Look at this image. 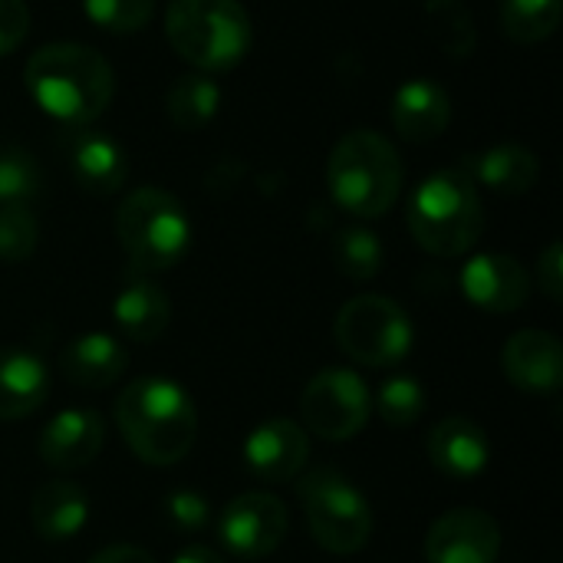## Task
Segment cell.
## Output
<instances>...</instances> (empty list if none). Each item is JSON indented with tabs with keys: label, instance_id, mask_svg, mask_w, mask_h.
Masks as SVG:
<instances>
[{
	"label": "cell",
	"instance_id": "1",
	"mask_svg": "<svg viewBox=\"0 0 563 563\" xmlns=\"http://www.w3.org/2000/svg\"><path fill=\"white\" fill-rule=\"evenodd\" d=\"M23 82L30 99L69 129L92 125L115 96L109 59L82 43L40 46L23 66Z\"/></svg>",
	"mask_w": 563,
	"mask_h": 563
},
{
	"label": "cell",
	"instance_id": "35",
	"mask_svg": "<svg viewBox=\"0 0 563 563\" xmlns=\"http://www.w3.org/2000/svg\"><path fill=\"white\" fill-rule=\"evenodd\" d=\"M172 563H224L211 548H201V544H191V548H185V551H178L175 554V561Z\"/></svg>",
	"mask_w": 563,
	"mask_h": 563
},
{
	"label": "cell",
	"instance_id": "26",
	"mask_svg": "<svg viewBox=\"0 0 563 563\" xmlns=\"http://www.w3.org/2000/svg\"><path fill=\"white\" fill-rule=\"evenodd\" d=\"M333 261L343 277L373 280L383 271L386 251H383V241L376 238V231H369L363 224H350L333 238Z\"/></svg>",
	"mask_w": 563,
	"mask_h": 563
},
{
	"label": "cell",
	"instance_id": "33",
	"mask_svg": "<svg viewBox=\"0 0 563 563\" xmlns=\"http://www.w3.org/2000/svg\"><path fill=\"white\" fill-rule=\"evenodd\" d=\"M538 287L554 300H563V247L554 241L548 244V251L538 257Z\"/></svg>",
	"mask_w": 563,
	"mask_h": 563
},
{
	"label": "cell",
	"instance_id": "25",
	"mask_svg": "<svg viewBox=\"0 0 563 563\" xmlns=\"http://www.w3.org/2000/svg\"><path fill=\"white\" fill-rule=\"evenodd\" d=\"M563 0H501V30L515 43H544L561 26Z\"/></svg>",
	"mask_w": 563,
	"mask_h": 563
},
{
	"label": "cell",
	"instance_id": "32",
	"mask_svg": "<svg viewBox=\"0 0 563 563\" xmlns=\"http://www.w3.org/2000/svg\"><path fill=\"white\" fill-rule=\"evenodd\" d=\"M30 33L26 0H0V56L13 53Z\"/></svg>",
	"mask_w": 563,
	"mask_h": 563
},
{
	"label": "cell",
	"instance_id": "20",
	"mask_svg": "<svg viewBox=\"0 0 563 563\" xmlns=\"http://www.w3.org/2000/svg\"><path fill=\"white\" fill-rule=\"evenodd\" d=\"M49 396L43 360L23 346H0V422L33 416Z\"/></svg>",
	"mask_w": 563,
	"mask_h": 563
},
{
	"label": "cell",
	"instance_id": "16",
	"mask_svg": "<svg viewBox=\"0 0 563 563\" xmlns=\"http://www.w3.org/2000/svg\"><path fill=\"white\" fill-rule=\"evenodd\" d=\"M505 376L525 393H554L563 383V346L544 330H521L501 350Z\"/></svg>",
	"mask_w": 563,
	"mask_h": 563
},
{
	"label": "cell",
	"instance_id": "4",
	"mask_svg": "<svg viewBox=\"0 0 563 563\" xmlns=\"http://www.w3.org/2000/svg\"><path fill=\"white\" fill-rule=\"evenodd\" d=\"M406 221L422 251L435 257H462L485 231V208L468 175L442 168L412 191Z\"/></svg>",
	"mask_w": 563,
	"mask_h": 563
},
{
	"label": "cell",
	"instance_id": "9",
	"mask_svg": "<svg viewBox=\"0 0 563 563\" xmlns=\"http://www.w3.org/2000/svg\"><path fill=\"white\" fill-rule=\"evenodd\" d=\"M373 416V393L353 369H323L300 393V426L303 432L346 442L366 429Z\"/></svg>",
	"mask_w": 563,
	"mask_h": 563
},
{
	"label": "cell",
	"instance_id": "23",
	"mask_svg": "<svg viewBox=\"0 0 563 563\" xmlns=\"http://www.w3.org/2000/svg\"><path fill=\"white\" fill-rule=\"evenodd\" d=\"M125 366H129V353L109 333H82L59 356L63 376L73 386H89V389H106L119 383Z\"/></svg>",
	"mask_w": 563,
	"mask_h": 563
},
{
	"label": "cell",
	"instance_id": "22",
	"mask_svg": "<svg viewBox=\"0 0 563 563\" xmlns=\"http://www.w3.org/2000/svg\"><path fill=\"white\" fill-rule=\"evenodd\" d=\"M86 521H89V498L76 482L53 478L40 485L30 498V525L49 544L73 541L86 528Z\"/></svg>",
	"mask_w": 563,
	"mask_h": 563
},
{
	"label": "cell",
	"instance_id": "21",
	"mask_svg": "<svg viewBox=\"0 0 563 563\" xmlns=\"http://www.w3.org/2000/svg\"><path fill=\"white\" fill-rule=\"evenodd\" d=\"M112 317H115V327L129 340L152 343L172 323V300H168V294L155 280H148L145 274L135 271L119 287V294L112 300Z\"/></svg>",
	"mask_w": 563,
	"mask_h": 563
},
{
	"label": "cell",
	"instance_id": "10",
	"mask_svg": "<svg viewBox=\"0 0 563 563\" xmlns=\"http://www.w3.org/2000/svg\"><path fill=\"white\" fill-rule=\"evenodd\" d=\"M290 531L287 505L271 492H247L224 505L218 518L221 544L241 561H261L274 554Z\"/></svg>",
	"mask_w": 563,
	"mask_h": 563
},
{
	"label": "cell",
	"instance_id": "19",
	"mask_svg": "<svg viewBox=\"0 0 563 563\" xmlns=\"http://www.w3.org/2000/svg\"><path fill=\"white\" fill-rule=\"evenodd\" d=\"M452 99L432 79H409L393 96V125L406 142H432L449 129Z\"/></svg>",
	"mask_w": 563,
	"mask_h": 563
},
{
	"label": "cell",
	"instance_id": "18",
	"mask_svg": "<svg viewBox=\"0 0 563 563\" xmlns=\"http://www.w3.org/2000/svg\"><path fill=\"white\" fill-rule=\"evenodd\" d=\"M429 459L432 465L449 478H475L488 468L492 445L478 422L465 416L442 419L429 435Z\"/></svg>",
	"mask_w": 563,
	"mask_h": 563
},
{
	"label": "cell",
	"instance_id": "11",
	"mask_svg": "<svg viewBox=\"0 0 563 563\" xmlns=\"http://www.w3.org/2000/svg\"><path fill=\"white\" fill-rule=\"evenodd\" d=\"M501 551V528L488 511H445L426 534L429 563H495Z\"/></svg>",
	"mask_w": 563,
	"mask_h": 563
},
{
	"label": "cell",
	"instance_id": "14",
	"mask_svg": "<svg viewBox=\"0 0 563 563\" xmlns=\"http://www.w3.org/2000/svg\"><path fill=\"white\" fill-rule=\"evenodd\" d=\"M106 442V426L92 409H63L40 432V459L53 472H76L96 462Z\"/></svg>",
	"mask_w": 563,
	"mask_h": 563
},
{
	"label": "cell",
	"instance_id": "30",
	"mask_svg": "<svg viewBox=\"0 0 563 563\" xmlns=\"http://www.w3.org/2000/svg\"><path fill=\"white\" fill-rule=\"evenodd\" d=\"M82 10L106 33H135L148 26L155 0H82Z\"/></svg>",
	"mask_w": 563,
	"mask_h": 563
},
{
	"label": "cell",
	"instance_id": "17",
	"mask_svg": "<svg viewBox=\"0 0 563 563\" xmlns=\"http://www.w3.org/2000/svg\"><path fill=\"white\" fill-rule=\"evenodd\" d=\"M462 175H468V181L478 188L485 185L495 195H525L538 185L541 178V162L531 148L515 145V142H501L482 152H468L459 165Z\"/></svg>",
	"mask_w": 563,
	"mask_h": 563
},
{
	"label": "cell",
	"instance_id": "8",
	"mask_svg": "<svg viewBox=\"0 0 563 563\" xmlns=\"http://www.w3.org/2000/svg\"><path fill=\"white\" fill-rule=\"evenodd\" d=\"M333 330L340 350L373 369L396 366L412 350V320L393 297L363 294L346 300Z\"/></svg>",
	"mask_w": 563,
	"mask_h": 563
},
{
	"label": "cell",
	"instance_id": "28",
	"mask_svg": "<svg viewBox=\"0 0 563 563\" xmlns=\"http://www.w3.org/2000/svg\"><path fill=\"white\" fill-rule=\"evenodd\" d=\"M43 191V168L40 162L20 148V145H3L0 148V208L7 205H26Z\"/></svg>",
	"mask_w": 563,
	"mask_h": 563
},
{
	"label": "cell",
	"instance_id": "2",
	"mask_svg": "<svg viewBox=\"0 0 563 563\" xmlns=\"http://www.w3.org/2000/svg\"><path fill=\"white\" fill-rule=\"evenodd\" d=\"M115 426L135 459L168 468L191 452L198 435V409L175 379L145 376L119 393Z\"/></svg>",
	"mask_w": 563,
	"mask_h": 563
},
{
	"label": "cell",
	"instance_id": "34",
	"mask_svg": "<svg viewBox=\"0 0 563 563\" xmlns=\"http://www.w3.org/2000/svg\"><path fill=\"white\" fill-rule=\"evenodd\" d=\"M89 563H155V558L132 544H112V548H102L99 554H92Z\"/></svg>",
	"mask_w": 563,
	"mask_h": 563
},
{
	"label": "cell",
	"instance_id": "5",
	"mask_svg": "<svg viewBox=\"0 0 563 563\" xmlns=\"http://www.w3.org/2000/svg\"><path fill=\"white\" fill-rule=\"evenodd\" d=\"M165 36L198 73H224L251 49V16L238 0H172Z\"/></svg>",
	"mask_w": 563,
	"mask_h": 563
},
{
	"label": "cell",
	"instance_id": "13",
	"mask_svg": "<svg viewBox=\"0 0 563 563\" xmlns=\"http://www.w3.org/2000/svg\"><path fill=\"white\" fill-rule=\"evenodd\" d=\"M459 284L465 300L485 313H515L528 303L531 294L528 271L508 254H475L462 267Z\"/></svg>",
	"mask_w": 563,
	"mask_h": 563
},
{
	"label": "cell",
	"instance_id": "24",
	"mask_svg": "<svg viewBox=\"0 0 563 563\" xmlns=\"http://www.w3.org/2000/svg\"><path fill=\"white\" fill-rule=\"evenodd\" d=\"M221 109V86L211 79V73H181L165 92V112L175 129L198 132L205 129Z\"/></svg>",
	"mask_w": 563,
	"mask_h": 563
},
{
	"label": "cell",
	"instance_id": "6",
	"mask_svg": "<svg viewBox=\"0 0 563 563\" xmlns=\"http://www.w3.org/2000/svg\"><path fill=\"white\" fill-rule=\"evenodd\" d=\"M115 238L139 274L175 267L191 244L185 205L165 188H135L115 208Z\"/></svg>",
	"mask_w": 563,
	"mask_h": 563
},
{
	"label": "cell",
	"instance_id": "29",
	"mask_svg": "<svg viewBox=\"0 0 563 563\" xmlns=\"http://www.w3.org/2000/svg\"><path fill=\"white\" fill-rule=\"evenodd\" d=\"M40 224L36 214L26 205H7L0 208V261L20 264L36 251Z\"/></svg>",
	"mask_w": 563,
	"mask_h": 563
},
{
	"label": "cell",
	"instance_id": "31",
	"mask_svg": "<svg viewBox=\"0 0 563 563\" xmlns=\"http://www.w3.org/2000/svg\"><path fill=\"white\" fill-rule=\"evenodd\" d=\"M165 515L178 531L191 534V531H201L211 521V505L198 492H172L165 498Z\"/></svg>",
	"mask_w": 563,
	"mask_h": 563
},
{
	"label": "cell",
	"instance_id": "3",
	"mask_svg": "<svg viewBox=\"0 0 563 563\" xmlns=\"http://www.w3.org/2000/svg\"><path fill=\"white\" fill-rule=\"evenodd\" d=\"M402 178L406 168L396 145L373 129L346 132L327 162L330 198L353 218L386 214L402 195Z\"/></svg>",
	"mask_w": 563,
	"mask_h": 563
},
{
	"label": "cell",
	"instance_id": "27",
	"mask_svg": "<svg viewBox=\"0 0 563 563\" xmlns=\"http://www.w3.org/2000/svg\"><path fill=\"white\" fill-rule=\"evenodd\" d=\"M373 409L379 412V419L389 429H406L416 426L426 412V389L416 376L409 373H396L389 379H383L379 393L373 396Z\"/></svg>",
	"mask_w": 563,
	"mask_h": 563
},
{
	"label": "cell",
	"instance_id": "12",
	"mask_svg": "<svg viewBox=\"0 0 563 563\" xmlns=\"http://www.w3.org/2000/svg\"><path fill=\"white\" fill-rule=\"evenodd\" d=\"M63 155H66L69 175L89 195H115L129 178L125 148L112 135H106L92 125L69 129L63 135Z\"/></svg>",
	"mask_w": 563,
	"mask_h": 563
},
{
	"label": "cell",
	"instance_id": "15",
	"mask_svg": "<svg viewBox=\"0 0 563 563\" xmlns=\"http://www.w3.org/2000/svg\"><path fill=\"white\" fill-rule=\"evenodd\" d=\"M310 459V435L294 419H267L244 439V465L261 482H290Z\"/></svg>",
	"mask_w": 563,
	"mask_h": 563
},
{
	"label": "cell",
	"instance_id": "7",
	"mask_svg": "<svg viewBox=\"0 0 563 563\" xmlns=\"http://www.w3.org/2000/svg\"><path fill=\"white\" fill-rule=\"evenodd\" d=\"M313 541L330 554H356L373 538V508L336 468H313L297 485Z\"/></svg>",
	"mask_w": 563,
	"mask_h": 563
}]
</instances>
